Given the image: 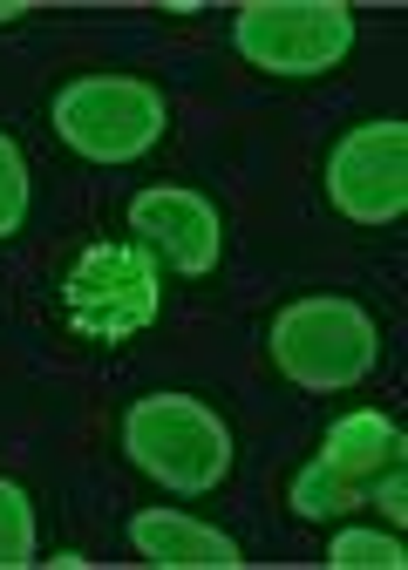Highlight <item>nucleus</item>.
<instances>
[{
  "mask_svg": "<svg viewBox=\"0 0 408 570\" xmlns=\"http://www.w3.org/2000/svg\"><path fill=\"white\" fill-rule=\"evenodd\" d=\"M265 361H272V374H286L307 394H348L381 361V326L354 299L313 293V299H293V306L272 313V326H265Z\"/></svg>",
  "mask_w": 408,
  "mask_h": 570,
  "instance_id": "obj_1",
  "label": "nucleus"
},
{
  "mask_svg": "<svg viewBox=\"0 0 408 570\" xmlns=\"http://www.w3.org/2000/svg\"><path fill=\"white\" fill-rule=\"evenodd\" d=\"M123 455L177 495H212L232 482V421L197 394H144L123 414Z\"/></svg>",
  "mask_w": 408,
  "mask_h": 570,
  "instance_id": "obj_2",
  "label": "nucleus"
},
{
  "mask_svg": "<svg viewBox=\"0 0 408 570\" xmlns=\"http://www.w3.org/2000/svg\"><path fill=\"white\" fill-rule=\"evenodd\" d=\"M48 129L89 164H136L150 157L164 129H171V102L157 82L123 76V68H89V76L61 82L48 102Z\"/></svg>",
  "mask_w": 408,
  "mask_h": 570,
  "instance_id": "obj_3",
  "label": "nucleus"
},
{
  "mask_svg": "<svg viewBox=\"0 0 408 570\" xmlns=\"http://www.w3.org/2000/svg\"><path fill=\"white\" fill-rule=\"evenodd\" d=\"M164 313V265L136 238H96L61 272V320L89 346H123Z\"/></svg>",
  "mask_w": 408,
  "mask_h": 570,
  "instance_id": "obj_4",
  "label": "nucleus"
},
{
  "mask_svg": "<svg viewBox=\"0 0 408 570\" xmlns=\"http://www.w3.org/2000/svg\"><path fill=\"white\" fill-rule=\"evenodd\" d=\"M354 14L340 0H252L232 21V48L265 82H320L354 55Z\"/></svg>",
  "mask_w": 408,
  "mask_h": 570,
  "instance_id": "obj_5",
  "label": "nucleus"
},
{
  "mask_svg": "<svg viewBox=\"0 0 408 570\" xmlns=\"http://www.w3.org/2000/svg\"><path fill=\"white\" fill-rule=\"evenodd\" d=\"M320 190H327V204L340 210V218L361 225V232L395 225L401 210H408V129H401L395 116L354 122V129L327 150Z\"/></svg>",
  "mask_w": 408,
  "mask_h": 570,
  "instance_id": "obj_6",
  "label": "nucleus"
},
{
  "mask_svg": "<svg viewBox=\"0 0 408 570\" xmlns=\"http://www.w3.org/2000/svg\"><path fill=\"white\" fill-rule=\"evenodd\" d=\"M129 232L164 272L177 278H204L225 258V210L212 197H197L184 184H157L129 197Z\"/></svg>",
  "mask_w": 408,
  "mask_h": 570,
  "instance_id": "obj_7",
  "label": "nucleus"
},
{
  "mask_svg": "<svg viewBox=\"0 0 408 570\" xmlns=\"http://www.w3.org/2000/svg\"><path fill=\"white\" fill-rule=\"evenodd\" d=\"M129 543H136L144 563H164V570H232V563H245L225 530L197 523L184 510H144V517H129Z\"/></svg>",
  "mask_w": 408,
  "mask_h": 570,
  "instance_id": "obj_8",
  "label": "nucleus"
},
{
  "mask_svg": "<svg viewBox=\"0 0 408 570\" xmlns=\"http://www.w3.org/2000/svg\"><path fill=\"white\" fill-rule=\"evenodd\" d=\"M320 462L348 482H375L381 469H401V428L381 407H354L320 435Z\"/></svg>",
  "mask_w": 408,
  "mask_h": 570,
  "instance_id": "obj_9",
  "label": "nucleus"
},
{
  "mask_svg": "<svg viewBox=\"0 0 408 570\" xmlns=\"http://www.w3.org/2000/svg\"><path fill=\"white\" fill-rule=\"evenodd\" d=\"M286 503H293V517L300 523H348V517H361L368 510V489L361 482H348V475H333L320 455L286 482Z\"/></svg>",
  "mask_w": 408,
  "mask_h": 570,
  "instance_id": "obj_10",
  "label": "nucleus"
},
{
  "mask_svg": "<svg viewBox=\"0 0 408 570\" xmlns=\"http://www.w3.org/2000/svg\"><path fill=\"white\" fill-rule=\"evenodd\" d=\"M327 563L333 570H401L408 550H401L395 530H361L348 517V523H333V537H327Z\"/></svg>",
  "mask_w": 408,
  "mask_h": 570,
  "instance_id": "obj_11",
  "label": "nucleus"
},
{
  "mask_svg": "<svg viewBox=\"0 0 408 570\" xmlns=\"http://www.w3.org/2000/svg\"><path fill=\"white\" fill-rule=\"evenodd\" d=\"M35 563V503L28 489L0 475V570H21Z\"/></svg>",
  "mask_w": 408,
  "mask_h": 570,
  "instance_id": "obj_12",
  "label": "nucleus"
},
{
  "mask_svg": "<svg viewBox=\"0 0 408 570\" xmlns=\"http://www.w3.org/2000/svg\"><path fill=\"white\" fill-rule=\"evenodd\" d=\"M28 204H35V184H28V157L21 142L0 129V245H8L21 225H28Z\"/></svg>",
  "mask_w": 408,
  "mask_h": 570,
  "instance_id": "obj_13",
  "label": "nucleus"
},
{
  "mask_svg": "<svg viewBox=\"0 0 408 570\" xmlns=\"http://www.w3.org/2000/svg\"><path fill=\"white\" fill-rule=\"evenodd\" d=\"M368 503H381L388 530H401V523H408V475H401V469H381V475H375V495H368Z\"/></svg>",
  "mask_w": 408,
  "mask_h": 570,
  "instance_id": "obj_14",
  "label": "nucleus"
},
{
  "mask_svg": "<svg viewBox=\"0 0 408 570\" xmlns=\"http://www.w3.org/2000/svg\"><path fill=\"white\" fill-rule=\"evenodd\" d=\"M35 8H8V0H0V28H14V21H28Z\"/></svg>",
  "mask_w": 408,
  "mask_h": 570,
  "instance_id": "obj_15",
  "label": "nucleus"
}]
</instances>
